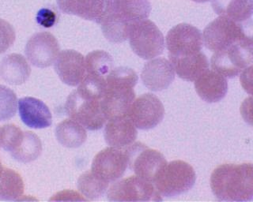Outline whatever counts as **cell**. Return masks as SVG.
Here are the masks:
<instances>
[{"label": "cell", "mask_w": 253, "mask_h": 202, "mask_svg": "<svg viewBox=\"0 0 253 202\" xmlns=\"http://www.w3.org/2000/svg\"><path fill=\"white\" fill-rule=\"evenodd\" d=\"M213 195L222 202H249L253 197V168L251 163L224 164L211 175Z\"/></svg>", "instance_id": "6da1fadb"}, {"label": "cell", "mask_w": 253, "mask_h": 202, "mask_svg": "<svg viewBox=\"0 0 253 202\" xmlns=\"http://www.w3.org/2000/svg\"><path fill=\"white\" fill-rule=\"evenodd\" d=\"M105 80L106 88L101 100V107L107 121L128 115L135 99L134 88L138 81L136 72L126 67L113 68Z\"/></svg>", "instance_id": "7a4b0ae2"}, {"label": "cell", "mask_w": 253, "mask_h": 202, "mask_svg": "<svg viewBox=\"0 0 253 202\" xmlns=\"http://www.w3.org/2000/svg\"><path fill=\"white\" fill-rule=\"evenodd\" d=\"M196 174L192 165L183 161L167 163L154 179V185L162 197L179 196L192 190Z\"/></svg>", "instance_id": "3957f363"}, {"label": "cell", "mask_w": 253, "mask_h": 202, "mask_svg": "<svg viewBox=\"0 0 253 202\" xmlns=\"http://www.w3.org/2000/svg\"><path fill=\"white\" fill-rule=\"evenodd\" d=\"M253 38L237 42L213 53L211 60L212 69L228 78L239 75L253 64Z\"/></svg>", "instance_id": "277c9868"}, {"label": "cell", "mask_w": 253, "mask_h": 202, "mask_svg": "<svg viewBox=\"0 0 253 202\" xmlns=\"http://www.w3.org/2000/svg\"><path fill=\"white\" fill-rule=\"evenodd\" d=\"M65 111L71 119L91 131L101 130L106 119L101 111V100L75 89L67 97Z\"/></svg>", "instance_id": "5b68a950"}, {"label": "cell", "mask_w": 253, "mask_h": 202, "mask_svg": "<svg viewBox=\"0 0 253 202\" xmlns=\"http://www.w3.org/2000/svg\"><path fill=\"white\" fill-rule=\"evenodd\" d=\"M128 39L133 52L143 60L161 56L166 48L163 34L156 24L148 19L134 23Z\"/></svg>", "instance_id": "8992f818"}, {"label": "cell", "mask_w": 253, "mask_h": 202, "mask_svg": "<svg viewBox=\"0 0 253 202\" xmlns=\"http://www.w3.org/2000/svg\"><path fill=\"white\" fill-rule=\"evenodd\" d=\"M127 160V167L137 176L154 183L167 161L164 155L156 149H150L144 144L135 142L124 149Z\"/></svg>", "instance_id": "52a82bcc"}, {"label": "cell", "mask_w": 253, "mask_h": 202, "mask_svg": "<svg viewBox=\"0 0 253 202\" xmlns=\"http://www.w3.org/2000/svg\"><path fill=\"white\" fill-rule=\"evenodd\" d=\"M109 202H161L162 197L154 183L140 177H127L116 181L107 190Z\"/></svg>", "instance_id": "ba28073f"}, {"label": "cell", "mask_w": 253, "mask_h": 202, "mask_svg": "<svg viewBox=\"0 0 253 202\" xmlns=\"http://www.w3.org/2000/svg\"><path fill=\"white\" fill-rule=\"evenodd\" d=\"M202 34L206 48L213 52L225 49L251 36H248L241 23L222 16L209 23Z\"/></svg>", "instance_id": "9c48e42d"}, {"label": "cell", "mask_w": 253, "mask_h": 202, "mask_svg": "<svg viewBox=\"0 0 253 202\" xmlns=\"http://www.w3.org/2000/svg\"><path fill=\"white\" fill-rule=\"evenodd\" d=\"M169 56H188L202 52L203 34L196 26L180 23L172 27L166 37Z\"/></svg>", "instance_id": "30bf717a"}, {"label": "cell", "mask_w": 253, "mask_h": 202, "mask_svg": "<svg viewBox=\"0 0 253 202\" xmlns=\"http://www.w3.org/2000/svg\"><path fill=\"white\" fill-rule=\"evenodd\" d=\"M127 115L136 128L147 131L162 123L165 107L157 96L152 93H144L134 99Z\"/></svg>", "instance_id": "8fae6325"}, {"label": "cell", "mask_w": 253, "mask_h": 202, "mask_svg": "<svg viewBox=\"0 0 253 202\" xmlns=\"http://www.w3.org/2000/svg\"><path fill=\"white\" fill-rule=\"evenodd\" d=\"M126 168L127 160L124 149L110 146L95 156L91 171L103 180L111 183L122 178Z\"/></svg>", "instance_id": "7c38bea8"}, {"label": "cell", "mask_w": 253, "mask_h": 202, "mask_svg": "<svg viewBox=\"0 0 253 202\" xmlns=\"http://www.w3.org/2000/svg\"><path fill=\"white\" fill-rule=\"evenodd\" d=\"M59 51L57 39L48 32L34 34L28 40L25 48L27 60L38 68L49 67L55 64Z\"/></svg>", "instance_id": "4fadbf2b"}, {"label": "cell", "mask_w": 253, "mask_h": 202, "mask_svg": "<svg viewBox=\"0 0 253 202\" xmlns=\"http://www.w3.org/2000/svg\"><path fill=\"white\" fill-rule=\"evenodd\" d=\"M54 64L59 79L71 87L78 86L86 74L85 57L75 50L59 52Z\"/></svg>", "instance_id": "5bb4252c"}, {"label": "cell", "mask_w": 253, "mask_h": 202, "mask_svg": "<svg viewBox=\"0 0 253 202\" xmlns=\"http://www.w3.org/2000/svg\"><path fill=\"white\" fill-rule=\"evenodd\" d=\"M142 83L153 92L168 89L175 79V71L169 60L157 58L145 64L141 73Z\"/></svg>", "instance_id": "9a60e30c"}, {"label": "cell", "mask_w": 253, "mask_h": 202, "mask_svg": "<svg viewBox=\"0 0 253 202\" xmlns=\"http://www.w3.org/2000/svg\"><path fill=\"white\" fill-rule=\"evenodd\" d=\"M20 118L25 125L33 129H43L52 123L49 108L41 100L34 97H23L18 101Z\"/></svg>", "instance_id": "2e32d148"}, {"label": "cell", "mask_w": 253, "mask_h": 202, "mask_svg": "<svg viewBox=\"0 0 253 202\" xmlns=\"http://www.w3.org/2000/svg\"><path fill=\"white\" fill-rule=\"evenodd\" d=\"M105 10L124 22L134 24L148 19L151 4L150 0H106Z\"/></svg>", "instance_id": "e0dca14e"}, {"label": "cell", "mask_w": 253, "mask_h": 202, "mask_svg": "<svg viewBox=\"0 0 253 202\" xmlns=\"http://www.w3.org/2000/svg\"><path fill=\"white\" fill-rule=\"evenodd\" d=\"M194 83L198 95L207 103L219 102L228 92L226 77L213 69H207Z\"/></svg>", "instance_id": "ac0fdd59"}, {"label": "cell", "mask_w": 253, "mask_h": 202, "mask_svg": "<svg viewBox=\"0 0 253 202\" xmlns=\"http://www.w3.org/2000/svg\"><path fill=\"white\" fill-rule=\"evenodd\" d=\"M137 128L128 115L108 120L105 128V141L111 147L122 149L136 140Z\"/></svg>", "instance_id": "d6986e66"}, {"label": "cell", "mask_w": 253, "mask_h": 202, "mask_svg": "<svg viewBox=\"0 0 253 202\" xmlns=\"http://www.w3.org/2000/svg\"><path fill=\"white\" fill-rule=\"evenodd\" d=\"M59 10L99 24L105 14L106 0H56Z\"/></svg>", "instance_id": "ffe728a7"}, {"label": "cell", "mask_w": 253, "mask_h": 202, "mask_svg": "<svg viewBox=\"0 0 253 202\" xmlns=\"http://www.w3.org/2000/svg\"><path fill=\"white\" fill-rule=\"evenodd\" d=\"M174 71L178 77L187 81H195L209 69V61L203 52L181 56H169Z\"/></svg>", "instance_id": "44dd1931"}, {"label": "cell", "mask_w": 253, "mask_h": 202, "mask_svg": "<svg viewBox=\"0 0 253 202\" xmlns=\"http://www.w3.org/2000/svg\"><path fill=\"white\" fill-rule=\"evenodd\" d=\"M31 74V67L22 55L12 53L5 56L0 63V76L12 85L25 83Z\"/></svg>", "instance_id": "7402d4cb"}, {"label": "cell", "mask_w": 253, "mask_h": 202, "mask_svg": "<svg viewBox=\"0 0 253 202\" xmlns=\"http://www.w3.org/2000/svg\"><path fill=\"white\" fill-rule=\"evenodd\" d=\"M253 0H211L213 11L219 16L225 17L234 22L251 19L253 12Z\"/></svg>", "instance_id": "603a6c76"}, {"label": "cell", "mask_w": 253, "mask_h": 202, "mask_svg": "<svg viewBox=\"0 0 253 202\" xmlns=\"http://www.w3.org/2000/svg\"><path fill=\"white\" fill-rule=\"evenodd\" d=\"M55 137L60 145L76 149L85 142L87 133L85 128L74 119H67L55 127Z\"/></svg>", "instance_id": "cb8c5ba5"}, {"label": "cell", "mask_w": 253, "mask_h": 202, "mask_svg": "<svg viewBox=\"0 0 253 202\" xmlns=\"http://www.w3.org/2000/svg\"><path fill=\"white\" fill-rule=\"evenodd\" d=\"M42 153V143L40 137L31 131H26L10 155L18 162L27 164L36 161Z\"/></svg>", "instance_id": "d4e9b609"}, {"label": "cell", "mask_w": 253, "mask_h": 202, "mask_svg": "<svg viewBox=\"0 0 253 202\" xmlns=\"http://www.w3.org/2000/svg\"><path fill=\"white\" fill-rule=\"evenodd\" d=\"M25 185L22 176L13 169H0V200L19 201L23 196Z\"/></svg>", "instance_id": "484cf974"}, {"label": "cell", "mask_w": 253, "mask_h": 202, "mask_svg": "<svg viewBox=\"0 0 253 202\" xmlns=\"http://www.w3.org/2000/svg\"><path fill=\"white\" fill-rule=\"evenodd\" d=\"M99 24L101 25L103 35L107 40L116 44L123 43L128 39L133 25L119 19L106 10Z\"/></svg>", "instance_id": "4316f807"}, {"label": "cell", "mask_w": 253, "mask_h": 202, "mask_svg": "<svg viewBox=\"0 0 253 202\" xmlns=\"http://www.w3.org/2000/svg\"><path fill=\"white\" fill-rule=\"evenodd\" d=\"M85 60L86 74L103 78H106L114 66L113 56L103 50L89 52Z\"/></svg>", "instance_id": "83f0119b"}, {"label": "cell", "mask_w": 253, "mask_h": 202, "mask_svg": "<svg viewBox=\"0 0 253 202\" xmlns=\"http://www.w3.org/2000/svg\"><path fill=\"white\" fill-rule=\"evenodd\" d=\"M77 186L86 201H94L105 194L109 183L95 175L92 171H86L79 177Z\"/></svg>", "instance_id": "f1b7e54d"}, {"label": "cell", "mask_w": 253, "mask_h": 202, "mask_svg": "<svg viewBox=\"0 0 253 202\" xmlns=\"http://www.w3.org/2000/svg\"><path fill=\"white\" fill-rule=\"evenodd\" d=\"M18 97L11 89L0 85V122L14 117L18 109Z\"/></svg>", "instance_id": "f546056e"}, {"label": "cell", "mask_w": 253, "mask_h": 202, "mask_svg": "<svg viewBox=\"0 0 253 202\" xmlns=\"http://www.w3.org/2000/svg\"><path fill=\"white\" fill-rule=\"evenodd\" d=\"M23 131L14 124H6L1 127L0 147L9 153L15 149L22 137Z\"/></svg>", "instance_id": "4dcf8cb0"}, {"label": "cell", "mask_w": 253, "mask_h": 202, "mask_svg": "<svg viewBox=\"0 0 253 202\" xmlns=\"http://www.w3.org/2000/svg\"><path fill=\"white\" fill-rule=\"evenodd\" d=\"M14 27L9 22L0 18V55L5 53L15 41Z\"/></svg>", "instance_id": "1f68e13d"}, {"label": "cell", "mask_w": 253, "mask_h": 202, "mask_svg": "<svg viewBox=\"0 0 253 202\" xmlns=\"http://www.w3.org/2000/svg\"><path fill=\"white\" fill-rule=\"evenodd\" d=\"M57 17L55 12L49 9H42L38 13L37 15V21L38 23L44 28H50L55 25Z\"/></svg>", "instance_id": "d6a6232c"}, {"label": "cell", "mask_w": 253, "mask_h": 202, "mask_svg": "<svg viewBox=\"0 0 253 202\" xmlns=\"http://www.w3.org/2000/svg\"><path fill=\"white\" fill-rule=\"evenodd\" d=\"M50 201H86V199L73 190H63L54 195Z\"/></svg>", "instance_id": "836d02e7"}, {"label": "cell", "mask_w": 253, "mask_h": 202, "mask_svg": "<svg viewBox=\"0 0 253 202\" xmlns=\"http://www.w3.org/2000/svg\"><path fill=\"white\" fill-rule=\"evenodd\" d=\"M240 76V81L241 82V85L244 88L245 91L248 92L249 94L252 93V76H253V66H250L249 67L244 69L241 72Z\"/></svg>", "instance_id": "e575fe53"}, {"label": "cell", "mask_w": 253, "mask_h": 202, "mask_svg": "<svg viewBox=\"0 0 253 202\" xmlns=\"http://www.w3.org/2000/svg\"><path fill=\"white\" fill-rule=\"evenodd\" d=\"M193 2H198V3H203V2H207L211 0H192Z\"/></svg>", "instance_id": "d590c367"}, {"label": "cell", "mask_w": 253, "mask_h": 202, "mask_svg": "<svg viewBox=\"0 0 253 202\" xmlns=\"http://www.w3.org/2000/svg\"><path fill=\"white\" fill-rule=\"evenodd\" d=\"M2 168V163H1V161H0V169Z\"/></svg>", "instance_id": "8d00e7d4"}, {"label": "cell", "mask_w": 253, "mask_h": 202, "mask_svg": "<svg viewBox=\"0 0 253 202\" xmlns=\"http://www.w3.org/2000/svg\"><path fill=\"white\" fill-rule=\"evenodd\" d=\"M0 139H1V127H0Z\"/></svg>", "instance_id": "74e56055"}]
</instances>
